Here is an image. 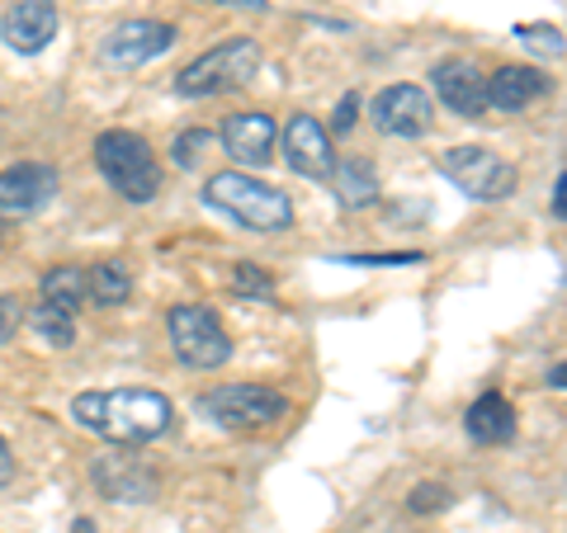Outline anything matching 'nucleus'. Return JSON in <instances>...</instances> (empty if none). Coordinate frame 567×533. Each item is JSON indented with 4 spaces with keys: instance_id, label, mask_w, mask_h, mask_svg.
I'll list each match as a JSON object with an SVG mask.
<instances>
[{
    "instance_id": "2f4dec72",
    "label": "nucleus",
    "mask_w": 567,
    "mask_h": 533,
    "mask_svg": "<svg viewBox=\"0 0 567 533\" xmlns=\"http://www.w3.org/2000/svg\"><path fill=\"white\" fill-rule=\"evenodd\" d=\"M548 387H558V393H567V364H554V368H548Z\"/></svg>"
},
{
    "instance_id": "cd10ccee",
    "label": "nucleus",
    "mask_w": 567,
    "mask_h": 533,
    "mask_svg": "<svg viewBox=\"0 0 567 533\" xmlns=\"http://www.w3.org/2000/svg\"><path fill=\"white\" fill-rule=\"evenodd\" d=\"M354 118H360V95H346L341 104H336V118H331V133H350L354 128Z\"/></svg>"
},
{
    "instance_id": "7c9ffc66",
    "label": "nucleus",
    "mask_w": 567,
    "mask_h": 533,
    "mask_svg": "<svg viewBox=\"0 0 567 533\" xmlns=\"http://www.w3.org/2000/svg\"><path fill=\"white\" fill-rule=\"evenodd\" d=\"M208 6H227V10H265V0H208Z\"/></svg>"
},
{
    "instance_id": "412c9836",
    "label": "nucleus",
    "mask_w": 567,
    "mask_h": 533,
    "mask_svg": "<svg viewBox=\"0 0 567 533\" xmlns=\"http://www.w3.org/2000/svg\"><path fill=\"white\" fill-rule=\"evenodd\" d=\"M29 326L39 331V341L52 345V349H71V345H76V316L62 312V307H52V302H39V307L29 312Z\"/></svg>"
},
{
    "instance_id": "6e6552de",
    "label": "nucleus",
    "mask_w": 567,
    "mask_h": 533,
    "mask_svg": "<svg viewBox=\"0 0 567 533\" xmlns=\"http://www.w3.org/2000/svg\"><path fill=\"white\" fill-rule=\"evenodd\" d=\"M175 48V29L162 20H128L104 33L100 43V62L104 66H118V71H133V66H147L156 62L162 52Z\"/></svg>"
},
{
    "instance_id": "ddd939ff",
    "label": "nucleus",
    "mask_w": 567,
    "mask_h": 533,
    "mask_svg": "<svg viewBox=\"0 0 567 533\" xmlns=\"http://www.w3.org/2000/svg\"><path fill=\"white\" fill-rule=\"evenodd\" d=\"M284 161H289L298 175H308V180H327L331 166H336L331 133L312 114H293L284 123Z\"/></svg>"
},
{
    "instance_id": "f257e3e1",
    "label": "nucleus",
    "mask_w": 567,
    "mask_h": 533,
    "mask_svg": "<svg viewBox=\"0 0 567 533\" xmlns=\"http://www.w3.org/2000/svg\"><path fill=\"white\" fill-rule=\"evenodd\" d=\"M71 416L110 443H152L175 425V406L147 387H110V393H81L71 401Z\"/></svg>"
},
{
    "instance_id": "bb28decb",
    "label": "nucleus",
    "mask_w": 567,
    "mask_h": 533,
    "mask_svg": "<svg viewBox=\"0 0 567 533\" xmlns=\"http://www.w3.org/2000/svg\"><path fill=\"white\" fill-rule=\"evenodd\" d=\"M20 322H24V312H20V302H14L10 293H0V345L10 341L14 331H20Z\"/></svg>"
},
{
    "instance_id": "1a4fd4ad",
    "label": "nucleus",
    "mask_w": 567,
    "mask_h": 533,
    "mask_svg": "<svg viewBox=\"0 0 567 533\" xmlns=\"http://www.w3.org/2000/svg\"><path fill=\"white\" fill-rule=\"evenodd\" d=\"M369 118H374V128L388 137H425L435 123V104L421 85H388V91H379L374 104H369Z\"/></svg>"
},
{
    "instance_id": "c756f323",
    "label": "nucleus",
    "mask_w": 567,
    "mask_h": 533,
    "mask_svg": "<svg viewBox=\"0 0 567 533\" xmlns=\"http://www.w3.org/2000/svg\"><path fill=\"white\" fill-rule=\"evenodd\" d=\"M554 212H558V218L567 222V175H563V180H558V189H554Z\"/></svg>"
},
{
    "instance_id": "5701e85b",
    "label": "nucleus",
    "mask_w": 567,
    "mask_h": 533,
    "mask_svg": "<svg viewBox=\"0 0 567 533\" xmlns=\"http://www.w3.org/2000/svg\"><path fill=\"white\" fill-rule=\"evenodd\" d=\"M516 39L525 48L544 52V58H563V29H554V24H516Z\"/></svg>"
},
{
    "instance_id": "dca6fc26",
    "label": "nucleus",
    "mask_w": 567,
    "mask_h": 533,
    "mask_svg": "<svg viewBox=\"0 0 567 533\" xmlns=\"http://www.w3.org/2000/svg\"><path fill=\"white\" fill-rule=\"evenodd\" d=\"M544 95H548V76L539 66H502L487 81V104L502 114H520Z\"/></svg>"
},
{
    "instance_id": "393cba45",
    "label": "nucleus",
    "mask_w": 567,
    "mask_h": 533,
    "mask_svg": "<svg viewBox=\"0 0 567 533\" xmlns=\"http://www.w3.org/2000/svg\"><path fill=\"white\" fill-rule=\"evenodd\" d=\"M233 289H237V293L270 297V279L260 274V264H233Z\"/></svg>"
},
{
    "instance_id": "f8f14e48",
    "label": "nucleus",
    "mask_w": 567,
    "mask_h": 533,
    "mask_svg": "<svg viewBox=\"0 0 567 533\" xmlns=\"http://www.w3.org/2000/svg\"><path fill=\"white\" fill-rule=\"evenodd\" d=\"M431 81H435L440 104L454 109L458 118H483L492 109V104H487V76L468 58H445L431 71Z\"/></svg>"
},
{
    "instance_id": "9d476101",
    "label": "nucleus",
    "mask_w": 567,
    "mask_h": 533,
    "mask_svg": "<svg viewBox=\"0 0 567 533\" xmlns=\"http://www.w3.org/2000/svg\"><path fill=\"white\" fill-rule=\"evenodd\" d=\"M58 194V170L43 161H24L0 170V218H33Z\"/></svg>"
},
{
    "instance_id": "4be33fe9",
    "label": "nucleus",
    "mask_w": 567,
    "mask_h": 533,
    "mask_svg": "<svg viewBox=\"0 0 567 533\" xmlns=\"http://www.w3.org/2000/svg\"><path fill=\"white\" fill-rule=\"evenodd\" d=\"M213 142H218V137H213L208 128H189V133H181V137H175V147H171L175 166H181V170H194V166H199L204 156L213 151Z\"/></svg>"
},
{
    "instance_id": "423d86ee",
    "label": "nucleus",
    "mask_w": 567,
    "mask_h": 533,
    "mask_svg": "<svg viewBox=\"0 0 567 533\" xmlns=\"http://www.w3.org/2000/svg\"><path fill=\"white\" fill-rule=\"evenodd\" d=\"M199 411L223 430H265V425H279L289 416V397L265 383H227L199 397Z\"/></svg>"
},
{
    "instance_id": "2eb2a0df",
    "label": "nucleus",
    "mask_w": 567,
    "mask_h": 533,
    "mask_svg": "<svg viewBox=\"0 0 567 533\" xmlns=\"http://www.w3.org/2000/svg\"><path fill=\"white\" fill-rule=\"evenodd\" d=\"M95 477V487L110 495V501H152L156 495V472L142 463V458H128V453H118V458H100V463L91 468Z\"/></svg>"
},
{
    "instance_id": "0eeeda50",
    "label": "nucleus",
    "mask_w": 567,
    "mask_h": 533,
    "mask_svg": "<svg viewBox=\"0 0 567 533\" xmlns=\"http://www.w3.org/2000/svg\"><path fill=\"white\" fill-rule=\"evenodd\" d=\"M440 175H445L450 185H458L477 203H502L520 185L516 166L502 161V156L487 151V147H450L445 156H440Z\"/></svg>"
},
{
    "instance_id": "f3484780",
    "label": "nucleus",
    "mask_w": 567,
    "mask_h": 533,
    "mask_svg": "<svg viewBox=\"0 0 567 533\" xmlns=\"http://www.w3.org/2000/svg\"><path fill=\"white\" fill-rule=\"evenodd\" d=\"M464 430H468L473 443H487V449H496V443L516 439V406H511L502 393H483L464 411Z\"/></svg>"
},
{
    "instance_id": "39448f33",
    "label": "nucleus",
    "mask_w": 567,
    "mask_h": 533,
    "mask_svg": "<svg viewBox=\"0 0 567 533\" xmlns=\"http://www.w3.org/2000/svg\"><path fill=\"white\" fill-rule=\"evenodd\" d=\"M166 331H171L175 359H181L185 368L208 373V368H223L227 359H233V335H227L218 316H213L208 307H199V302H181V307H171Z\"/></svg>"
},
{
    "instance_id": "f03ea898",
    "label": "nucleus",
    "mask_w": 567,
    "mask_h": 533,
    "mask_svg": "<svg viewBox=\"0 0 567 533\" xmlns=\"http://www.w3.org/2000/svg\"><path fill=\"white\" fill-rule=\"evenodd\" d=\"M204 203H208V208H218V212H227L233 222L251 227V232H260V237L289 232V222H293L289 194H279L275 185H265V180H251V175H241V170L208 175Z\"/></svg>"
},
{
    "instance_id": "b1692460",
    "label": "nucleus",
    "mask_w": 567,
    "mask_h": 533,
    "mask_svg": "<svg viewBox=\"0 0 567 533\" xmlns=\"http://www.w3.org/2000/svg\"><path fill=\"white\" fill-rule=\"evenodd\" d=\"M450 505H454V495L440 482H421L412 495H406V510L412 514H435V510H450Z\"/></svg>"
},
{
    "instance_id": "4468645a",
    "label": "nucleus",
    "mask_w": 567,
    "mask_h": 533,
    "mask_svg": "<svg viewBox=\"0 0 567 533\" xmlns=\"http://www.w3.org/2000/svg\"><path fill=\"white\" fill-rule=\"evenodd\" d=\"M275 118L270 114H233L223 123V147L241 166H270L275 161Z\"/></svg>"
},
{
    "instance_id": "20e7f679",
    "label": "nucleus",
    "mask_w": 567,
    "mask_h": 533,
    "mask_svg": "<svg viewBox=\"0 0 567 533\" xmlns=\"http://www.w3.org/2000/svg\"><path fill=\"white\" fill-rule=\"evenodd\" d=\"M260 71V43L256 39H227L204 58H194L181 76H175V95L185 100H204V95H223V91H241L251 85Z\"/></svg>"
},
{
    "instance_id": "aec40b11",
    "label": "nucleus",
    "mask_w": 567,
    "mask_h": 533,
    "mask_svg": "<svg viewBox=\"0 0 567 533\" xmlns=\"http://www.w3.org/2000/svg\"><path fill=\"white\" fill-rule=\"evenodd\" d=\"M85 297H91V293H85V270H81V264H58V270L43 274V302H52V307H62V312L76 316Z\"/></svg>"
},
{
    "instance_id": "a211bd4d",
    "label": "nucleus",
    "mask_w": 567,
    "mask_h": 533,
    "mask_svg": "<svg viewBox=\"0 0 567 533\" xmlns=\"http://www.w3.org/2000/svg\"><path fill=\"white\" fill-rule=\"evenodd\" d=\"M331 189H336V203H341L346 212H360L369 203H379V175L369 161H360V156H346V161L331 166Z\"/></svg>"
},
{
    "instance_id": "a878e982",
    "label": "nucleus",
    "mask_w": 567,
    "mask_h": 533,
    "mask_svg": "<svg viewBox=\"0 0 567 533\" xmlns=\"http://www.w3.org/2000/svg\"><path fill=\"white\" fill-rule=\"evenodd\" d=\"M341 264H416L421 251H379V255H336Z\"/></svg>"
},
{
    "instance_id": "473e14b6",
    "label": "nucleus",
    "mask_w": 567,
    "mask_h": 533,
    "mask_svg": "<svg viewBox=\"0 0 567 533\" xmlns=\"http://www.w3.org/2000/svg\"><path fill=\"white\" fill-rule=\"evenodd\" d=\"M71 533H100V529H95V520H76V524H71Z\"/></svg>"
},
{
    "instance_id": "c85d7f7f",
    "label": "nucleus",
    "mask_w": 567,
    "mask_h": 533,
    "mask_svg": "<svg viewBox=\"0 0 567 533\" xmlns=\"http://www.w3.org/2000/svg\"><path fill=\"white\" fill-rule=\"evenodd\" d=\"M10 477H14V453H10V443L0 439V487H6Z\"/></svg>"
},
{
    "instance_id": "9b49d317",
    "label": "nucleus",
    "mask_w": 567,
    "mask_h": 533,
    "mask_svg": "<svg viewBox=\"0 0 567 533\" xmlns=\"http://www.w3.org/2000/svg\"><path fill=\"white\" fill-rule=\"evenodd\" d=\"M62 29V14L52 0H14L0 20V39H6L20 58H39V52L58 39Z\"/></svg>"
},
{
    "instance_id": "7ed1b4c3",
    "label": "nucleus",
    "mask_w": 567,
    "mask_h": 533,
    "mask_svg": "<svg viewBox=\"0 0 567 533\" xmlns=\"http://www.w3.org/2000/svg\"><path fill=\"white\" fill-rule=\"evenodd\" d=\"M95 166L128 203H152L162 194V166H156L152 142L128 128H110L95 137Z\"/></svg>"
},
{
    "instance_id": "72a5a7b5",
    "label": "nucleus",
    "mask_w": 567,
    "mask_h": 533,
    "mask_svg": "<svg viewBox=\"0 0 567 533\" xmlns=\"http://www.w3.org/2000/svg\"><path fill=\"white\" fill-rule=\"evenodd\" d=\"M0 241H6V222H0Z\"/></svg>"
},
{
    "instance_id": "6ab92c4d",
    "label": "nucleus",
    "mask_w": 567,
    "mask_h": 533,
    "mask_svg": "<svg viewBox=\"0 0 567 533\" xmlns=\"http://www.w3.org/2000/svg\"><path fill=\"white\" fill-rule=\"evenodd\" d=\"M85 293H91L95 307H118V302H128V293H133V274L123 270L118 260H104L95 270H85Z\"/></svg>"
}]
</instances>
